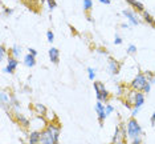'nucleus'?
Returning a JSON list of instances; mask_svg holds the SVG:
<instances>
[{
	"mask_svg": "<svg viewBox=\"0 0 155 144\" xmlns=\"http://www.w3.org/2000/svg\"><path fill=\"white\" fill-rule=\"evenodd\" d=\"M60 136V127H56L53 124H48V127L41 132L40 144H58Z\"/></svg>",
	"mask_w": 155,
	"mask_h": 144,
	"instance_id": "f257e3e1",
	"label": "nucleus"
},
{
	"mask_svg": "<svg viewBox=\"0 0 155 144\" xmlns=\"http://www.w3.org/2000/svg\"><path fill=\"white\" fill-rule=\"evenodd\" d=\"M127 135L130 139H135L142 135V128H140L139 123L135 120V118H131L127 121Z\"/></svg>",
	"mask_w": 155,
	"mask_h": 144,
	"instance_id": "f03ea898",
	"label": "nucleus"
},
{
	"mask_svg": "<svg viewBox=\"0 0 155 144\" xmlns=\"http://www.w3.org/2000/svg\"><path fill=\"white\" fill-rule=\"evenodd\" d=\"M147 83L149 82H147L146 75H144V73H138L131 82V88L135 91H143V88L146 87Z\"/></svg>",
	"mask_w": 155,
	"mask_h": 144,
	"instance_id": "7ed1b4c3",
	"label": "nucleus"
},
{
	"mask_svg": "<svg viewBox=\"0 0 155 144\" xmlns=\"http://www.w3.org/2000/svg\"><path fill=\"white\" fill-rule=\"evenodd\" d=\"M126 139V131L123 128L122 124H119L117 128H115V133H114V138L111 140V144H121L123 140Z\"/></svg>",
	"mask_w": 155,
	"mask_h": 144,
	"instance_id": "20e7f679",
	"label": "nucleus"
},
{
	"mask_svg": "<svg viewBox=\"0 0 155 144\" xmlns=\"http://www.w3.org/2000/svg\"><path fill=\"white\" fill-rule=\"evenodd\" d=\"M96 111L98 114V120H100V125L102 127V124H104V120L106 119V111H105V105L102 104V101L98 100L97 104H96Z\"/></svg>",
	"mask_w": 155,
	"mask_h": 144,
	"instance_id": "39448f33",
	"label": "nucleus"
},
{
	"mask_svg": "<svg viewBox=\"0 0 155 144\" xmlns=\"http://www.w3.org/2000/svg\"><path fill=\"white\" fill-rule=\"evenodd\" d=\"M17 64H19L17 59L13 58V56H9L8 58V64H7V67L3 69V71L7 72V73H13L15 72V69H16V67H17Z\"/></svg>",
	"mask_w": 155,
	"mask_h": 144,
	"instance_id": "423d86ee",
	"label": "nucleus"
},
{
	"mask_svg": "<svg viewBox=\"0 0 155 144\" xmlns=\"http://www.w3.org/2000/svg\"><path fill=\"white\" fill-rule=\"evenodd\" d=\"M122 13L126 16V19H129V22L131 23L133 26H138V24L140 23L138 20V17H137V15H135V12L130 11V9H123Z\"/></svg>",
	"mask_w": 155,
	"mask_h": 144,
	"instance_id": "0eeeda50",
	"label": "nucleus"
},
{
	"mask_svg": "<svg viewBox=\"0 0 155 144\" xmlns=\"http://www.w3.org/2000/svg\"><path fill=\"white\" fill-rule=\"evenodd\" d=\"M119 67H121V64H119L115 59L109 58V72H110L111 75H117L119 72Z\"/></svg>",
	"mask_w": 155,
	"mask_h": 144,
	"instance_id": "6e6552de",
	"label": "nucleus"
},
{
	"mask_svg": "<svg viewBox=\"0 0 155 144\" xmlns=\"http://www.w3.org/2000/svg\"><path fill=\"white\" fill-rule=\"evenodd\" d=\"M49 59H51V61L53 63V64H58L60 61V51L57 48L52 47L51 50H49Z\"/></svg>",
	"mask_w": 155,
	"mask_h": 144,
	"instance_id": "1a4fd4ad",
	"label": "nucleus"
},
{
	"mask_svg": "<svg viewBox=\"0 0 155 144\" xmlns=\"http://www.w3.org/2000/svg\"><path fill=\"white\" fill-rule=\"evenodd\" d=\"M144 104V95L143 92H140V91H137V93H135V99H134V107H137V108H140L142 105Z\"/></svg>",
	"mask_w": 155,
	"mask_h": 144,
	"instance_id": "9d476101",
	"label": "nucleus"
},
{
	"mask_svg": "<svg viewBox=\"0 0 155 144\" xmlns=\"http://www.w3.org/2000/svg\"><path fill=\"white\" fill-rule=\"evenodd\" d=\"M40 136H41V132H38V131L31 132V135H29V144H40Z\"/></svg>",
	"mask_w": 155,
	"mask_h": 144,
	"instance_id": "9b49d317",
	"label": "nucleus"
},
{
	"mask_svg": "<svg viewBox=\"0 0 155 144\" xmlns=\"http://www.w3.org/2000/svg\"><path fill=\"white\" fill-rule=\"evenodd\" d=\"M16 120H17V123H19L20 125H23L24 128H28L29 127V120L24 116V115H20V114H17L16 115Z\"/></svg>",
	"mask_w": 155,
	"mask_h": 144,
	"instance_id": "f8f14e48",
	"label": "nucleus"
},
{
	"mask_svg": "<svg viewBox=\"0 0 155 144\" xmlns=\"http://www.w3.org/2000/svg\"><path fill=\"white\" fill-rule=\"evenodd\" d=\"M142 15H143L144 22H146L147 24H150L151 27H155V19H154V17L150 15L149 12H147V11H143V12H142Z\"/></svg>",
	"mask_w": 155,
	"mask_h": 144,
	"instance_id": "ddd939ff",
	"label": "nucleus"
},
{
	"mask_svg": "<svg viewBox=\"0 0 155 144\" xmlns=\"http://www.w3.org/2000/svg\"><path fill=\"white\" fill-rule=\"evenodd\" d=\"M126 2H127L131 7H134V8H137V11H139V12H143V11H144V7H143L142 3L137 2V0H126Z\"/></svg>",
	"mask_w": 155,
	"mask_h": 144,
	"instance_id": "4468645a",
	"label": "nucleus"
},
{
	"mask_svg": "<svg viewBox=\"0 0 155 144\" xmlns=\"http://www.w3.org/2000/svg\"><path fill=\"white\" fill-rule=\"evenodd\" d=\"M24 64H25L27 67H33L35 64H36V60H35V56L28 54L25 58H24Z\"/></svg>",
	"mask_w": 155,
	"mask_h": 144,
	"instance_id": "2eb2a0df",
	"label": "nucleus"
},
{
	"mask_svg": "<svg viewBox=\"0 0 155 144\" xmlns=\"http://www.w3.org/2000/svg\"><path fill=\"white\" fill-rule=\"evenodd\" d=\"M8 104H11V99L8 97L7 92H4V91H3V92H2V107L5 108Z\"/></svg>",
	"mask_w": 155,
	"mask_h": 144,
	"instance_id": "dca6fc26",
	"label": "nucleus"
},
{
	"mask_svg": "<svg viewBox=\"0 0 155 144\" xmlns=\"http://www.w3.org/2000/svg\"><path fill=\"white\" fill-rule=\"evenodd\" d=\"M35 111H36L37 115H45L47 114V108L44 107L43 104H35Z\"/></svg>",
	"mask_w": 155,
	"mask_h": 144,
	"instance_id": "f3484780",
	"label": "nucleus"
},
{
	"mask_svg": "<svg viewBox=\"0 0 155 144\" xmlns=\"http://www.w3.org/2000/svg\"><path fill=\"white\" fill-rule=\"evenodd\" d=\"M97 99L100 100V101H107V99H109V92H107L106 90H104L102 92L97 93Z\"/></svg>",
	"mask_w": 155,
	"mask_h": 144,
	"instance_id": "a211bd4d",
	"label": "nucleus"
},
{
	"mask_svg": "<svg viewBox=\"0 0 155 144\" xmlns=\"http://www.w3.org/2000/svg\"><path fill=\"white\" fill-rule=\"evenodd\" d=\"M93 86H94V90H96V93H100L104 90H106V88H105V84L101 83V82H94Z\"/></svg>",
	"mask_w": 155,
	"mask_h": 144,
	"instance_id": "6ab92c4d",
	"label": "nucleus"
},
{
	"mask_svg": "<svg viewBox=\"0 0 155 144\" xmlns=\"http://www.w3.org/2000/svg\"><path fill=\"white\" fill-rule=\"evenodd\" d=\"M11 51H12L11 54H12V56H13V58H17V56L20 55V52H21V48H20L19 45H13Z\"/></svg>",
	"mask_w": 155,
	"mask_h": 144,
	"instance_id": "aec40b11",
	"label": "nucleus"
},
{
	"mask_svg": "<svg viewBox=\"0 0 155 144\" xmlns=\"http://www.w3.org/2000/svg\"><path fill=\"white\" fill-rule=\"evenodd\" d=\"M93 8V2L91 0H84V9L85 11H90Z\"/></svg>",
	"mask_w": 155,
	"mask_h": 144,
	"instance_id": "412c9836",
	"label": "nucleus"
},
{
	"mask_svg": "<svg viewBox=\"0 0 155 144\" xmlns=\"http://www.w3.org/2000/svg\"><path fill=\"white\" fill-rule=\"evenodd\" d=\"M87 76H89V79L93 82L94 78H96V69L91 68V67H89V68H87Z\"/></svg>",
	"mask_w": 155,
	"mask_h": 144,
	"instance_id": "4be33fe9",
	"label": "nucleus"
},
{
	"mask_svg": "<svg viewBox=\"0 0 155 144\" xmlns=\"http://www.w3.org/2000/svg\"><path fill=\"white\" fill-rule=\"evenodd\" d=\"M146 78H147V82H149L150 84H155V75H153L151 72L147 71L146 72Z\"/></svg>",
	"mask_w": 155,
	"mask_h": 144,
	"instance_id": "5701e85b",
	"label": "nucleus"
},
{
	"mask_svg": "<svg viewBox=\"0 0 155 144\" xmlns=\"http://www.w3.org/2000/svg\"><path fill=\"white\" fill-rule=\"evenodd\" d=\"M47 2H48L49 9H54L56 7H57V3H56V0H47Z\"/></svg>",
	"mask_w": 155,
	"mask_h": 144,
	"instance_id": "b1692460",
	"label": "nucleus"
},
{
	"mask_svg": "<svg viewBox=\"0 0 155 144\" xmlns=\"http://www.w3.org/2000/svg\"><path fill=\"white\" fill-rule=\"evenodd\" d=\"M137 52V47L134 44H130L129 45V48H127V54H130V55H133V54H135Z\"/></svg>",
	"mask_w": 155,
	"mask_h": 144,
	"instance_id": "393cba45",
	"label": "nucleus"
},
{
	"mask_svg": "<svg viewBox=\"0 0 155 144\" xmlns=\"http://www.w3.org/2000/svg\"><path fill=\"white\" fill-rule=\"evenodd\" d=\"M47 37H48V41L49 43H53V40H54V35L52 31H48L47 32Z\"/></svg>",
	"mask_w": 155,
	"mask_h": 144,
	"instance_id": "a878e982",
	"label": "nucleus"
},
{
	"mask_svg": "<svg viewBox=\"0 0 155 144\" xmlns=\"http://www.w3.org/2000/svg\"><path fill=\"white\" fill-rule=\"evenodd\" d=\"M105 111H106V115H110L113 111H114V108H113V105H110V104H107L106 107H105Z\"/></svg>",
	"mask_w": 155,
	"mask_h": 144,
	"instance_id": "bb28decb",
	"label": "nucleus"
},
{
	"mask_svg": "<svg viewBox=\"0 0 155 144\" xmlns=\"http://www.w3.org/2000/svg\"><path fill=\"white\" fill-rule=\"evenodd\" d=\"M5 54H7V51H5V47H4V45H2V48H0V58H4V56H5Z\"/></svg>",
	"mask_w": 155,
	"mask_h": 144,
	"instance_id": "cd10ccee",
	"label": "nucleus"
},
{
	"mask_svg": "<svg viewBox=\"0 0 155 144\" xmlns=\"http://www.w3.org/2000/svg\"><path fill=\"white\" fill-rule=\"evenodd\" d=\"M114 44H122V39L118 36V35H115V39H114Z\"/></svg>",
	"mask_w": 155,
	"mask_h": 144,
	"instance_id": "c85d7f7f",
	"label": "nucleus"
},
{
	"mask_svg": "<svg viewBox=\"0 0 155 144\" xmlns=\"http://www.w3.org/2000/svg\"><path fill=\"white\" fill-rule=\"evenodd\" d=\"M150 87H151V84H150V83H147V84H146V87L143 88L144 93H149V92H150Z\"/></svg>",
	"mask_w": 155,
	"mask_h": 144,
	"instance_id": "c756f323",
	"label": "nucleus"
},
{
	"mask_svg": "<svg viewBox=\"0 0 155 144\" xmlns=\"http://www.w3.org/2000/svg\"><path fill=\"white\" fill-rule=\"evenodd\" d=\"M138 112H139V108H137V107H134V110H133V118H135L137 116V114H138Z\"/></svg>",
	"mask_w": 155,
	"mask_h": 144,
	"instance_id": "7c9ffc66",
	"label": "nucleus"
},
{
	"mask_svg": "<svg viewBox=\"0 0 155 144\" xmlns=\"http://www.w3.org/2000/svg\"><path fill=\"white\" fill-rule=\"evenodd\" d=\"M28 51H29V54H31V55H33V56H36V55H37V51L35 50V48H29Z\"/></svg>",
	"mask_w": 155,
	"mask_h": 144,
	"instance_id": "2f4dec72",
	"label": "nucleus"
},
{
	"mask_svg": "<svg viewBox=\"0 0 155 144\" xmlns=\"http://www.w3.org/2000/svg\"><path fill=\"white\" fill-rule=\"evenodd\" d=\"M122 91H123V87L122 86H118L117 87V95H122Z\"/></svg>",
	"mask_w": 155,
	"mask_h": 144,
	"instance_id": "473e14b6",
	"label": "nucleus"
},
{
	"mask_svg": "<svg viewBox=\"0 0 155 144\" xmlns=\"http://www.w3.org/2000/svg\"><path fill=\"white\" fill-rule=\"evenodd\" d=\"M151 125H153V127H154V125H155V112H154V114L153 115H151Z\"/></svg>",
	"mask_w": 155,
	"mask_h": 144,
	"instance_id": "72a5a7b5",
	"label": "nucleus"
},
{
	"mask_svg": "<svg viewBox=\"0 0 155 144\" xmlns=\"http://www.w3.org/2000/svg\"><path fill=\"white\" fill-rule=\"evenodd\" d=\"M13 13V9H9V8H5V15H12Z\"/></svg>",
	"mask_w": 155,
	"mask_h": 144,
	"instance_id": "f704fd0d",
	"label": "nucleus"
},
{
	"mask_svg": "<svg viewBox=\"0 0 155 144\" xmlns=\"http://www.w3.org/2000/svg\"><path fill=\"white\" fill-rule=\"evenodd\" d=\"M98 2L104 3V4H109V3H110V0H98Z\"/></svg>",
	"mask_w": 155,
	"mask_h": 144,
	"instance_id": "c9c22d12",
	"label": "nucleus"
},
{
	"mask_svg": "<svg viewBox=\"0 0 155 144\" xmlns=\"http://www.w3.org/2000/svg\"><path fill=\"white\" fill-rule=\"evenodd\" d=\"M133 144H134V143H133Z\"/></svg>",
	"mask_w": 155,
	"mask_h": 144,
	"instance_id": "e433bc0d",
	"label": "nucleus"
}]
</instances>
